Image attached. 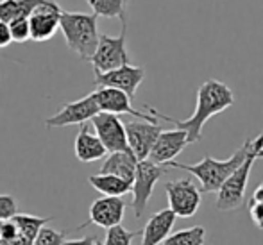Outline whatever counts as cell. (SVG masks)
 Instances as JSON below:
<instances>
[{"label":"cell","instance_id":"cell-8","mask_svg":"<svg viewBox=\"0 0 263 245\" xmlns=\"http://www.w3.org/2000/svg\"><path fill=\"white\" fill-rule=\"evenodd\" d=\"M145 79V68L135 65L118 66L109 72H95V86L97 88H113V90L124 91L129 99H135L136 90Z\"/></svg>","mask_w":263,"mask_h":245},{"label":"cell","instance_id":"cell-22","mask_svg":"<svg viewBox=\"0 0 263 245\" xmlns=\"http://www.w3.org/2000/svg\"><path fill=\"white\" fill-rule=\"evenodd\" d=\"M204 240L206 229L202 225H194V228L181 229V231L168 235L161 245H204Z\"/></svg>","mask_w":263,"mask_h":245},{"label":"cell","instance_id":"cell-12","mask_svg":"<svg viewBox=\"0 0 263 245\" xmlns=\"http://www.w3.org/2000/svg\"><path fill=\"white\" fill-rule=\"evenodd\" d=\"M95 102H97L99 109L104 113L111 115H133V117L140 118L143 122H153L158 124V118L145 111H138L131 106V99L124 93V91L113 90V88H97L93 91Z\"/></svg>","mask_w":263,"mask_h":245},{"label":"cell","instance_id":"cell-7","mask_svg":"<svg viewBox=\"0 0 263 245\" xmlns=\"http://www.w3.org/2000/svg\"><path fill=\"white\" fill-rule=\"evenodd\" d=\"M168 210L176 217L190 218L197 213L202 202V194L192 179H176L165 183Z\"/></svg>","mask_w":263,"mask_h":245},{"label":"cell","instance_id":"cell-25","mask_svg":"<svg viewBox=\"0 0 263 245\" xmlns=\"http://www.w3.org/2000/svg\"><path fill=\"white\" fill-rule=\"evenodd\" d=\"M7 27H9V34L13 42L24 43V42H27V40H31V29H29L27 16H20V18H16V20L9 22Z\"/></svg>","mask_w":263,"mask_h":245},{"label":"cell","instance_id":"cell-26","mask_svg":"<svg viewBox=\"0 0 263 245\" xmlns=\"http://www.w3.org/2000/svg\"><path fill=\"white\" fill-rule=\"evenodd\" d=\"M65 240H66V231H55L52 228L43 225L38 235H36L32 245H63Z\"/></svg>","mask_w":263,"mask_h":245},{"label":"cell","instance_id":"cell-23","mask_svg":"<svg viewBox=\"0 0 263 245\" xmlns=\"http://www.w3.org/2000/svg\"><path fill=\"white\" fill-rule=\"evenodd\" d=\"M93 14L104 18H120L125 22V2L127 0H86Z\"/></svg>","mask_w":263,"mask_h":245},{"label":"cell","instance_id":"cell-5","mask_svg":"<svg viewBox=\"0 0 263 245\" xmlns=\"http://www.w3.org/2000/svg\"><path fill=\"white\" fill-rule=\"evenodd\" d=\"M166 172H168V166L165 165H156V163H151L149 159L138 161L135 170V179L131 183V208L135 211L136 218H140L143 215L151 197H153L154 186Z\"/></svg>","mask_w":263,"mask_h":245},{"label":"cell","instance_id":"cell-28","mask_svg":"<svg viewBox=\"0 0 263 245\" xmlns=\"http://www.w3.org/2000/svg\"><path fill=\"white\" fill-rule=\"evenodd\" d=\"M18 236V229L14 225V222L11 220H0V242H7Z\"/></svg>","mask_w":263,"mask_h":245},{"label":"cell","instance_id":"cell-1","mask_svg":"<svg viewBox=\"0 0 263 245\" xmlns=\"http://www.w3.org/2000/svg\"><path fill=\"white\" fill-rule=\"evenodd\" d=\"M233 104H235V95H233L231 88L217 79H210V81H204V83L199 86L197 106H195L194 115H192L190 118H186V120H176V118L161 115L159 111H156L151 106H145V107L149 109V113L154 115L156 118L170 122V124H174L177 129H183L188 136V143H194V142H201L202 127H204L206 122H208L211 117H215V115L222 113V111H226L228 107H231Z\"/></svg>","mask_w":263,"mask_h":245},{"label":"cell","instance_id":"cell-34","mask_svg":"<svg viewBox=\"0 0 263 245\" xmlns=\"http://www.w3.org/2000/svg\"><path fill=\"white\" fill-rule=\"evenodd\" d=\"M95 245H104V243H102V240L97 238V240H95Z\"/></svg>","mask_w":263,"mask_h":245},{"label":"cell","instance_id":"cell-6","mask_svg":"<svg viewBox=\"0 0 263 245\" xmlns=\"http://www.w3.org/2000/svg\"><path fill=\"white\" fill-rule=\"evenodd\" d=\"M125 36H127V22H122V31L118 36L101 34L97 49L90 58L95 72H109L118 66L129 65V54L125 49Z\"/></svg>","mask_w":263,"mask_h":245},{"label":"cell","instance_id":"cell-33","mask_svg":"<svg viewBox=\"0 0 263 245\" xmlns=\"http://www.w3.org/2000/svg\"><path fill=\"white\" fill-rule=\"evenodd\" d=\"M251 202H261L263 204V183L256 188V190H254L253 200H251Z\"/></svg>","mask_w":263,"mask_h":245},{"label":"cell","instance_id":"cell-13","mask_svg":"<svg viewBox=\"0 0 263 245\" xmlns=\"http://www.w3.org/2000/svg\"><path fill=\"white\" fill-rule=\"evenodd\" d=\"M124 125L129 150L135 154V158L138 161L147 159L159 133L163 131V127L159 124H153V122H127Z\"/></svg>","mask_w":263,"mask_h":245},{"label":"cell","instance_id":"cell-17","mask_svg":"<svg viewBox=\"0 0 263 245\" xmlns=\"http://www.w3.org/2000/svg\"><path fill=\"white\" fill-rule=\"evenodd\" d=\"M73 152H76V158L83 163L99 161L107 154L101 140L97 138V135H91L88 131V125H81L79 133L76 136V142H73Z\"/></svg>","mask_w":263,"mask_h":245},{"label":"cell","instance_id":"cell-18","mask_svg":"<svg viewBox=\"0 0 263 245\" xmlns=\"http://www.w3.org/2000/svg\"><path fill=\"white\" fill-rule=\"evenodd\" d=\"M136 165H138V159L135 158L131 150L111 152L106 158V161L102 163L101 174H111V176L120 177V179L127 181L131 184L133 179H135Z\"/></svg>","mask_w":263,"mask_h":245},{"label":"cell","instance_id":"cell-29","mask_svg":"<svg viewBox=\"0 0 263 245\" xmlns=\"http://www.w3.org/2000/svg\"><path fill=\"white\" fill-rule=\"evenodd\" d=\"M249 215H251V218H253L254 225H256L258 229H263V204L261 202H251Z\"/></svg>","mask_w":263,"mask_h":245},{"label":"cell","instance_id":"cell-9","mask_svg":"<svg viewBox=\"0 0 263 245\" xmlns=\"http://www.w3.org/2000/svg\"><path fill=\"white\" fill-rule=\"evenodd\" d=\"M91 124H93L95 135H97V138L104 145L107 154L129 150L127 136H125V125L118 118V115L101 111V113H97L91 118Z\"/></svg>","mask_w":263,"mask_h":245},{"label":"cell","instance_id":"cell-16","mask_svg":"<svg viewBox=\"0 0 263 245\" xmlns=\"http://www.w3.org/2000/svg\"><path fill=\"white\" fill-rule=\"evenodd\" d=\"M176 218L168 208L154 213L142 229V245H161L163 240L172 233Z\"/></svg>","mask_w":263,"mask_h":245},{"label":"cell","instance_id":"cell-21","mask_svg":"<svg viewBox=\"0 0 263 245\" xmlns=\"http://www.w3.org/2000/svg\"><path fill=\"white\" fill-rule=\"evenodd\" d=\"M11 220L14 222V225H16L18 229V235H22L24 238L31 240V242H34L36 235L40 233V229L43 228V225H47L50 220H52V217H34V215H25V213H16Z\"/></svg>","mask_w":263,"mask_h":245},{"label":"cell","instance_id":"cell-15","mask_svg":"<svg viewBox=\"0 0 263 245\" xmlns=\"http://www.w3.org/2000/svg\"><path fill=\"white\" fill-rule=\"evenodd\" d=\"M125 215V202L122 197H101L90 208V224L109 229L122 224Z\"/></svg>","mask_w":263,"mask_h":245},{"label":"cell","instance_id":"cell-2","mask_svg":"<svg viewBox=\"0 0 263 245\" xmlns=\"http://www.w3.org/2000/svg\"><path fill=\"white\" fill-rule=\"evenodd\" d=\"M251 148H253V138H247L243 145L235 150V154L228 159H215L211 156H204L199 163L195 165H186V163L179 161H170L166 166L172 168H181L190 172L201 181V194H217L220 186L233 176L236 168L246 161L249 156Z\"/></svg>","mask_w":263,"mask_h":245},{"label":"cell","instance_id":"cell-10","mask_svg":"<svg viewBox=\"0 0 263 245\" xmlns=\"http://www.w3.org/2000/svg\"><path fill=\"white\" fill-rule=\"evenodd\" d=\"M97 113H101L97 102H95L93 93L86 95V97L73 100V102H68L61 107L52 117H49L45 120V125L49 129L52 127H66V125L72 124H81L91 120Z\"/></svg>","mask_w":263,"mask_h":245},{"label":"cell","instance_id":"cell-11","mask_svg":"<svg viewBox=\"0 0 263 245\" xmlns=\"http://www.w3.org/2000/svg\"><path fill=\"white\" fill-rule=\"evenodd\" d=\"M61 7L54 0H43L29 14V29L32 42H49L59 29Z\"/></svg>","mask_w":263,"mask_h":245},{"label":"cell","instance_id":"cell-32","mask_svg":"<svg viewBox=\"0 0 263 245\" xmlns=\"http://www.w3.org/2000/svg\"><path fill=\"white\" fill-rule=\"evenodd\" d=\"M0 245H32V242H31V240H27V238H24L22 235H18L16 238H13V240L0 242Z\"/></svg>","mask_w":263,"mask_h":245},{"label":"cell","instance_id":"cell-4","mask_svg":"<svg viewBox=\"0 0 263 245\" xmlns=\"http://www.w3.org/2000/svg\"><path fill=\"white\" fill-rule=\"evenodd\" d=\"M258 159H263V129L256 138H253V148H251L246 161L233 172V176L217 192V202H215V206H217L218 211H231L242 206L243 200H246L251 170H253L254 163Z\"/></svg>","mask_w":263,"mask_h":245},{"label":"cell","instance_id":"cell-27","mask_svg":"<svg viewBox=\"0 0 263 245\" xmlns=\"http://www.w3.org/2000/svg\"><path fill=\"white\" fill-rule=\"evenodd\" d=\"M18 213V202L13 195H0V220H9Z\"/></svg>","mask_w":263,"mask_h":245},{"label":"cell","instance_id":"cell-31","mask_svg":"<svg viewBox=\"0 0 263 245\" xmlns=\"http://www.w3.org/2000/svg\"><path fill=\"white\" fill-rule=\"evenodd\" d=\"M97 236H84V238H72V240H65L63 245H95Z\"/></svg>","mask_w":263,"mask_h":245},{"label":"cell","instance_id":"cell-14","mask_svg":"<svg viewBox=\"0 0 263 245\" xmlns=\"http://www.w3.org/2000/svg\"><path fill=\"white\" fill-rule=\"evenodd\" d=\"M188 145V136L183 129H170V131H161L154 142L153 148L149 152V161L156 165H168L170 161L177 158L184 147Z\"/></svg>","mask_w":263,"mask_h":245},{"label":"cell","instance_id":"cell-30","mask_svg":"<svg viewBox=\"0 0 263 245\" xmlns=\"http://www.w3.org/2000/svg\"><path fill=\"white\" fill-rule=\"evenodd\" d=\"M11 43H13V40H11V34H9V27H7V24L0 22V50L9 47Z\"/></svg>","mask_w":263,"mask_h":245},{"label":"cell","instance_id":"cell-19","mask_svg":"<svg viewBox=\"0 0 263 245\" xmlns=\"http://www.w3.org/2000/svg\"><path fill=\"white\" fill-rule=\"evenodd\" d=\"M90 184L97 192H101L106 197H124L131 194V184L127 181L120 179L117 176H111V174H95V176L88 177Z\"/></svg>","mask_w":263,"mask_h":245},{"label":"cell","instance_id":"cell-20","mask_svg":"<svg viewBox=\"0 0 263 245\" xmlns=\"http://www.w3.org/2000/svg\"><path fill=\"white\" fill-rule=\"evenodd\" d=\"M43 0H0V22L9 24L20 16H27Z\"/></svg>","mask_w":263,"mask_h":245},{"label":"cell","instance_id":"cell-3","mask_svg":"<svg viewBox=\"0 0 263 245\" xmlns=\"http://www.w3.org/2000/svg\"><path fill=\"white\" fill-rule=\"evenodd\" d=\"M97 14L93 13H70L61 11L59 29H61L68 49L76 52L81 59L90 61L99 43Z\"/></svg>","mask_w":263,"mask_h":245},{"label":"cell","instance_id":"cell-24","mask_svg":"<svg viewBox=\"0 0 263 245\" xmlns=\"http://www.w3.org/2000/svg\"><path fill=\"white\" fill-rule=\"evenodd\" d=\"M138 235H142V231H129L122 224L113 225L106 231L104 245H133V240Z\"/></svg>","mask_w":263,"mask_h":245}]
</instances>
